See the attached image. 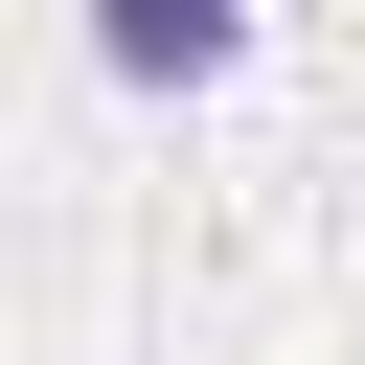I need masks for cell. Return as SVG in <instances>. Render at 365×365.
Returning a JSON list of instances; mask_svg holds the SVG:
<instances>
[{
	"instance_id": "6da1fadb",
	"label": "cell",
	"mask_w": 365,
	"mask_h": 365,
	"mask_svg": "<svg viewBox=\"0 0 365 365\" xmlns=\"http://www.w3.org/2000/svg\"><path fill=\"white\" fill-rule=\"evenodd\" d=\"M91 68L114 91H205V68H251V0H91Z\"/></svg>"
}]
</instances>
